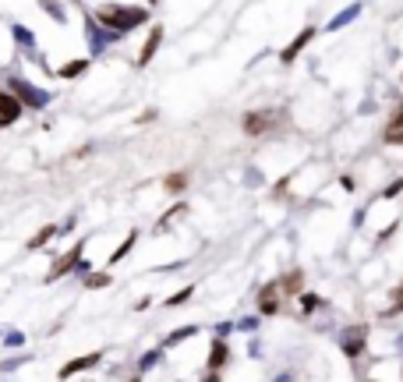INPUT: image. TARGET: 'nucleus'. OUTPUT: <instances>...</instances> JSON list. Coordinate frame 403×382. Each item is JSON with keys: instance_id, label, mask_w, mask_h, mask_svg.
<instances>
[{"instance_id": "1", "label": "nucleus", "mask_w": 403, "mask_h": 382, "mask_svg": "<svg viewBox=\"0 0 403 382\" xmlns=\"http://www.w3.org/2000/svg\"><path fill=\"white\" fill-rule=\"evenodd\" d=\"M96 18H100L106 29L124 32V29H135V25L149 21V11H142V7H120V4H103Z\"/></svg>"}, {"instance_id": "4", "label": "nucleus", "mask_w": 403, "mask_h": 382, "mask_svg": "<svg viewBox=\"0 0 403 382\" xmlns=\"http://www.w3.org/2000/svg\"><path fill=\"white\" fill-rule=\"evenodd\" d=\"M18 113H21V103H18V96L0 93V124H11V120H18Z\"/></svg>"}, {"instance_id": "2", "label": "nucleus", "mask_w": 403, "mask_h": 382, "mask_svg": "<svg viewBox=\"0 0 403 382\" xmlns=\"http://www.w3.org/2000/svg\"><path fill=\"white\" fill-rule=\"evenodd\" d=\"M273 120H276L273 110H251V113H244V131L248 135H262V131L273 128Z\"/></svg>"}, {"instance_id": "15", "label": "nucleus", "mask_w": 403, "mask_h": 382, "mask_svg": "<svg viewBox=\"0 0 403 382\" xmlns=\"http://www.w3.org/2000/svg\"><path fill=\"white\" fill-rule=\"evenodd\" d=\"M184 185H188V177H184V174H170V177H167V188H170V191H181Z\"/></svg>"}, {"instance_id": "9", "label": "nucleus", "mask_w": 403, "mask_h": 382, "mask_svg": "<svg viewBox=\"0 0 403 382\" xmlns=\"http://www.w3.org/2000/svg\"><path fill=\"white\" fill-rule=\"evenodd\" d=\"M386 142H389V145H400L403 142V110H397V117L389 120V128H386Z\"/></svg>"}, {"instance_id": "5", "label": "nucleus", "mask_w": 403, "mask_h": 382, "mask_svg": "<svg viewBox=\"0 0 403 382\" xmlns=\"http://www.w3.org/2000/svg\"><path fill=\"white\" fill-rule=\"evenodd\" d=\"M365 351V329H350L347 336H343V354L347 358H357Z\"/></svg>"}, {"instance_id": "18", "label": "nucleus", "mask_w": 403, "mask_h": 382, "mask_svg": "<svg viewBox=\"0 0 403 382\" xmlns=\"http://www.w3.org/2000/svg\"><path fill=\"white\" fill-rule=\"evenodd\" d=\"M14 36H18V39H21V43H25V46H28V43H32V32H28V29H21V25H18V29H14Z\"/></svg>"}, {"instance_id": "21", "label": "nucleus", "mask_w": 403, "mask_h": 382, "mask_svg": "<svg viewBox=\"0 0 403 382\" xmlns=\"http://www.w3.org/2000/svg\"><path fill=\"white\" fill-rule=\"evenodd\" d=\"M131 382H138V379H131Z\"/></svg>"}, {"instance_id": "12", "label": "nucleus", "mask_w": 403, "mask_h": 382, "mask_svg": "<svg viewBox=\"0 0 403 382\" xmlns=\"http://www.w3.org/2000/svg\"><path fill=\"white\" fill-rule=\"evenodd\" d=\"M53 234H57V227H43V230H39V234H36V237L28 241V248H43V244H46V241L53 237Z\"/></svg>"}, {"instance_id": "13", "label": "nucleus", "mask_w": 403, "mask_h": 382, "mask_svg": "<svg viewBox=\"0 0 403 382\" xmlns=\"http://www.w3.org/2000/svg\"><path fill=\"white\" fill-rule=\"evenodd\" d=\"M85 68H89V61H71V64H64L61 75H64V78H75V75H82Z\"/></svg>"}, {"instance_id": "14", "label": "nucleus", "mask_w": 403, "mask_h": 382, "mask_svg": "<svg viewBox=\"0 0 403 382\" xmlns=\"http://www.w3.org/2000/svg\"><path fill=\"white\" fill-rule=\"evenodd\" d=\"M357 11H361V7H357V4H354V7H347V11H343V14H340V18H333V21H329V29H340V25H347V21H350V18H354V14H357Z\"/></svg>"}, {"instance_id": "16", "label": "nucleus", "mask_w": 403, "mask_h": 382, "mask_svg": "<svg viewBox=\"0 0 403 382\" xmlns=\"http://www.w3.org/2000/svg\"><path fill=\"white\" fill-rule=\"evenodd\" d=\"M85 284H89V286H106V284H110V273H96V277H89Z\"/></svg>"}, {"instance_id": "7", "label": "nucleus", "mask_w": 403, "mask_h": 382, "mask_svg": "<svg viewBox=\"0 0 403 382\" xmlns=\"http://www.w3.org/2000/svg\"><path fill=\"white\" fill-rule=\"evenodd\" d=\"M100 361V354H89V358H75V361H68L64 368H61V379H68V376H75V372H85V368H93Z\"/></svg>"}, {"instance_id": "17", "label": "nucleus", "mask_w": 403, "mask_h": 382, "mask_svg": "<svg viewBox=\"0 0 403 382\" xmlns=\"http://www.w3.org/2000/svg\"><path fill=\"white\" fill-rule=\"evenodd\" d=\"M184 336H195V326H184V329H177V333L170 336V344H177V340H184Z\"/></svg>"}, {"instance_id": "11", "label": "nucleus", "mask_w": 403, "mask_h": 382, "mask_svg": "<svg viewBox=\"0 0 403 382\" xmlns=\"http://www.w3.org/2000/svg\"><path fill=\"white\" fill-rule=\"evenodd\" d=\"M223 365H226V344L216 340V344H212V354H209V372H216V368H223Z\"/></svg>"}, {"instance_id": "8", "label": "nucleus", "mask_w": 403, "mask_h": 382, "mask_svg": "<svg viewBox=\"0 0 403 382\" xmlns=\"http://www.w3.org/2000/svg\"><path fill=\"white\" fill-rule=\"evenodd\" d=\"M159 43H163V29L156 25V29H152V36H149V43H145V50H142V57H138V68H145V64L152 61V53H156V46H159Z\"/></svg>"}, {"instance_id": "20", "label": "nucleus", "mask_w": 403, "mask_h": 382, "mask_svg": "<svg viewBox=\"0 0 403 382\" xmlns=\"http://www.w3.org/2000/svg\"><path fill=\"white\" fill-rule=\"evenodd\" d=\"M403 308V284H400V290H397V304H393V311H400Z\"/></svg>"}, {"instance_id": "6", "label": "nucleus", "mask_w": 403, "mask_h": 382, "mask_svg": "<svg viewBox=\"0 0 403 382\" xmlns=\"http://www.w3.org/2000/svg\"><path fill=\"white\" fill-rule=\"evenodd\" d=\"M311 39H315V29H304V32H298V39H294V43H291L287 50H283V64H291V61H294V57L301 53V50L308 46V43H311Z\"/></svg>"}, {"instance_id": "19", "label": "nucleus", "mask_w": 403, "mask_h": 382, "mask_svg": "<svg viewBox=\"0 0 403 382\" xmlns=\"http://www.w3.org/2000/svg\"><path fill=\"white\" fill-rule=\"evenodd\" d=\"M188 297H192V286H184L177 297H170V304H181V301H188Z\"/></svg>"}, {"instance_id": "3", "label": "nucleus", "mask_w": 403, "mask_h": 382, "mask_svg": "<svg viewBox=\"0 0 403 382\" xmlns=\"http://www.w3.org/2000/svg\"><path fill=\"white\" fill-rule=\"evenodd\" d=\"M14 93L21 96L28 106H46V99H50L43 89H36V86H28V82H21V78H14Z\"/></svg>"}, {"instance_id": "10", "label": "nucleus", "mask_w": 403, "mask_h": 382, "mask_svg": "<svg viewBox=\"0 0 403 382\" xmlns=\"http://www.w3.org/2000/svg\"><path fill=\"white\" fill-rule=\"evenodd\" d=\"M78 255H82V244H78V248H71V252H68V255H64V259L57 262V269L50 273V280H57V277H64V273H68V269H71V266L78 262Z\"/></svg>"}]
</instances>
